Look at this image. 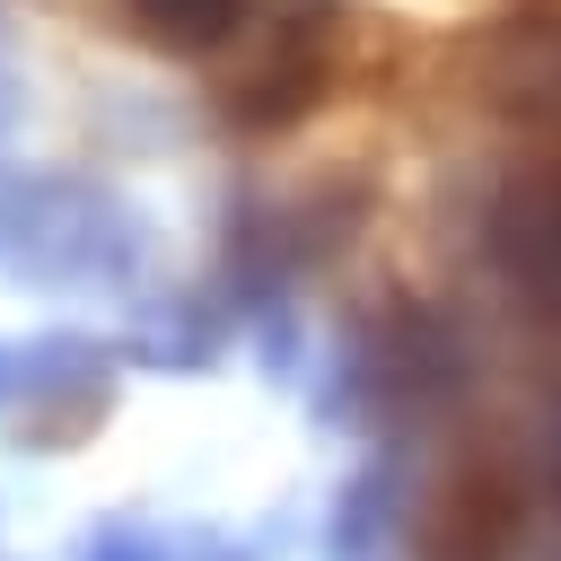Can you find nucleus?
<instances>
[{
    "instance_id": "nucleus-1",
    "label": "nucleus",
    "mask_w": 561,
    "mask_h": 561,
    "mask_svg": "<svg viewBox=\"0 0 561 561\" xmlns=\"http://www.w3.org/2000/svg\"><path fill=\"white\" fill-rule=\"evenodd\" d=\"M167 53H202V44H219L237 18H245V0H123Z\"/></svg>"
}]
</instances>
